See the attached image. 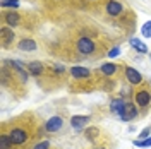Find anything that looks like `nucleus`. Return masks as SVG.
Segmentation results:
<instances>
[{
    "mask_svg": "<svg viewBox=\"0 0 151 149\" xmlns=\"http://www.w3.org/2000/svg\"><path fill=\"white\" fill-rule=\"evenodd\" d=\"M7 135H9L10 142H12L14 146H22V144L28 142V139H29V132L26 130V129H22V127H14Z\"/></svg>",
    "mask_w": 151,
    "mask_h": 149,
    "instance_id": "f257e3e1",
    "label": "nucleus"
},
{
    "mask_svg": "<svg viewBox=\"0 0 151 149\" xmlns=\"http://www.w3.org/2000/svg\"><path fill=\"white\" fill-rule=\"evenodd\" d=\"M76 48H77V52L83 53V55H91V53H94V50H96V45H94V41L91 38L81 36L76 41Z\"/></svg>",
    "mask_w": 151,
    "mask_h": 149,
    "instance_id": "f03ea898",
    "label": "nucleus"
},
{
    "mask_svg": "<svg viewBox=\"0 0 151 149\" xmlns=\"http://www.w3.org/2000/svg\"><path fill=\"white\" fill-rule=\"evenodd\" d=\"M105 9H106V14L108 16H112V17H119V16H122L124 14V4H120L119 0H108L106 2V5H105Z\"/></svg>",
    "mask_w": 151,
    "mask_h": 149,
    "instance_id": "7ed1b4c3",
    "label": "nucleus"
},
{
    "mask_svg": "<svg viewBox=\"0 0 151 149\" xmlns=\"http://www.w3.org/2000/svg\"><path fill=\"white\" fill-rule=\"evenodd\" d=\"M119 117H120V120H122V122H131V120H134V118L137 117L136 105H132V103H127V105H125V106L122 108V112L119 113Z\"/></svg>",
    "mask_w": 151,
    "mask_h": 149,
    "instance_id": "20e7f679",
    "label": "nucleus"
},
{
    "mask_svg": "<svg viewBox=\"0 0 151 149\" xmlns=\"http://www.w3.org/2000/svg\"><path fill=\"white\" fill-rule=\"evenodd\" d=\"M150 103H151V93L148 89H139V91H136V105H137V106L144 108V106H148Z\"/></svg>",
    "mask_w": 151,
    "mask_h": 149,
    "instance_id": "39448f33",
    "label": "nucleus"
},
{
    "mask_svg": "<svg viewBox=\"0 0 151 149\" xmlns=\"http://www.w3.org/2000/svg\"><path fill=\"white\" fill-rule=\"evenodd\" d=\"M125 79L131 84H134V86H137V84L142 82V75L134 67H125Z\"/></svg>",
    "mask_w": 151,
    "mask_h": 149,
    "instance_id": "423d86ee",
    "label": "nucleus"
},
{
    "mask_svg": "<svg viewBox=\"0 0 151 149\" xmlns=\"http://www.w3.org/2000/svg\"><path fill=\"white\" fill-rule=\"evenodd\" d=\"M62 125H64V120H62L60 117H52V118L45 123V130L50 132V134H53V132L60 130V129H62Z\"/></svg>",
    "mask_w": 151,
    "mask_h": 149,
    "instance_id": "0eeeda50",
    "label": "nucleus"
},
{
    "mask_svg": "<svg viewBox=\"0 0 151 149\" xmlns=\"http://www.w3.org/2000/svg\"><path fill=\"white\" fill-rule=\"evenodd\" d=\"M4 22H5V26H10V28H16L21 24V16H19L17 12H5L4 14Z\"/></svg>",
    "mask_w": 151,
    "mask_h": 149,
    "instance_id": "6e6552de",
    "label": "nucleus"
},
{
    "mask_svg": "<svg viewBox=\"0 0 151 149\" xmlns=\"http://www.w3.org/2000/svg\"><path fill=\"white\" fill-rule=\"evenodd\" d=\"M88 122H89V117L88 115H76L70 118V125H72V129L76 130H81V129H84L86 125H88Z\"/></svg>",
    "mask_w": 151,
    "mask_h": 149,
    "instance_id": "1a4fd4ad",
    "label": "nucleus"
},
{
    "mask_svg": "<svg viewBox=\"0 0 151 149\" xmlns=\"http://www.w3.org/2000/svg\"><path fill=\"white\" fill-rule=\"evenodd\" d=\"M0 34H2V47H9L10 43L14 41V31H12V28L2 26Z\"/></svg>",
    "mask_w": 151,
    "mask_h": 149,
    "instance_id": "9d476101",
    "label": "nucleus"
},
{
    "mask_svg": "<svg viewBox=\"0 0 151 149\" xmlns=\"http://www.w3.org/2000/svg\"><path fill=\"white\" fill-rule=\"evenodd\" d=\"M17 48L22 50V52H35L38 47H36V43H35V39H31V38H22V39H19Z\"/></svg>",
    "mask_w": 151,
    "mask_h": 149,
    "instance_id": "9b49d317",
    "label": "nucleus"
},
{
    "mask_svg": "<svg viewBox=\"0 0 151 149\" xmlns=\"http://www.w3.org/2000/svg\"><path fill=\"white\" fill-rule=\"evenodd\" d=\"M70 75L74 77V79H88L89 75H91V72L86 69V67H79V65H76L70 69Z\"/></svg>",
    "mask_w": 151,
    "mask_h": 149,
    "instance_id": "f8f14e48",
    "label": "nucleus"
},
{
    "mask_svg": "<svg viewBox=\"0 0 151 149\" xmlns=\"http://www.w3.org/2000/svg\"><path fill=\"white\" fill-rule=\"evenodd\" d=\"M28 72L31 75H41L45 72V65L41 64V62H29L28 64Z\"/></svg>",
    "mask_w": 151,
    "mask_h": 149,
    "instance_id": "ddd939ff",
    "label": "nucleus"
},
{
    "mask_svg": "<svg viewBox=\"0 0 151 149\" xmlns=\"http://www.w3.org/2000/svg\"><path fill=\"white\" fill-rule=\"evenodd\" d=\"M129 45L132 48H136V52H139V53H148V47L142 43L141 39H137V38H131L129 39Z\"/></svg>",
    "mask_w": 151,
    "mask_h": 149,
    "instance_id": "4468645a",
    "label": "nucleus"
},
{
    "mask_svg": "<svg viewBox=\"0 0 151 149\" xmlns=\"http://www.w3.org/2000/svg\"><path fill=\"white\" fill-rule=\"evenodd\" d=\"M119 67H120V65H117V64H112V62H108V64H103L100 70H101V72H103L105 75H113V74H117Z\"/></svg>",
    "mask_w": 151,
    "mask_h": 149,
    "instance_id": "2eb2a0df",
    "label": "nucleus"
},
{
    "mask_svg": "<svg viewBox=\"0 0 151 149\" xmlns=\"http://www.w3.org/2000/svg\"><path fill=\"white\" fill-rule=\"evenodd\" d=\"M125 105H127V103H125V100H122V98H117V100H112V103H110V110H112L113 113H120Z\"/></svg>",
    "mask_w": 151,
    "mask_h": 149,
    "instance_id": "dca6fc26",
    "label": "nucleus"
},
{
    "mask_svg": "<svg viewBox=\"0 0 151 149\" xmlns=\"http://www.w3.org/2000/svg\"><path fill=\"white\" fill-rule=\"evenodd\" d=\"M12 148V142H10L9 135L4 132L2 135H0V149H10Z\"/></svg>",
    "mask_w": 151,
    "mask_h": 149,
    "instance_id": "f3484780",
    "label": "nucleus"
},
{
    "mask_svg": "<svg viewBox=\"0 0 151 149\" xmlns=\"http://www.w3.org/2000/svg\"><path fill=\"white\" fill-rule=\"evenodd\" d=\"M141 34L144 38H151V21H148V22L141 28Z\"/></svg>",
    "mask_w": 151,
    "mask_h": 149,
    "instance_id": "a211bd4d",
    "label": "nucleus"
},
{
    "mask_svg": "<svg viewBox=\"0 0 151 149\" xmlns=\"http://www.w3.org/2000/svg\"><path fill=\"white\" fill-rule=\"evenodd\" d=\"M10 7V9H17L19 7V0H7V2H2V9Z\"/></svg>",
    "mask_w": 151,
    "mask_h": 149,
    "instance_id": "6ab92c4d",
    "label": "nucleus"
},
{
    "mask_svg": "<svg viewBox=\"0 0 151 149\" xmlns=\"http://www.w3.org/2000/svg\"><path fill=\"white\" fill-rule=\"evenodd\" d=\"M134 146H139V148H150L151 146V137L148 139H139V140H134Z\"/></svg>",
    "mask_w": 151,
    "mask_h": 149,
    "instance_id": "aec40b11",
    "label": "nucleus"
},
{
    "mask_svg": "<svg viewBox=\"0 0 151 149\" xmlns=\"http://www.w3.org/2000/svg\"><path fill=\"white\" fill-rule=\"evenodd\" d=\"M98 129H88V130L84 132L86 135H88V139H96V137H98Z\"/></svg>",
    "mask_w": 151,
    "mask_h": 149,
    "instance_id": "412c9836",
    "label": "nucleus"
},
{
    "mask_svg": "<svg viewBox=\"0 0 151 149\" xmlns=\"http://www.w3.org/2000/svg\"><path fill=\"white\" fill-rule=\"evenodd\" d=\"M33 149H50V144H48L47 140H41V142H38L33 146Z\"/></svg>",
    "mask_w": 151,
    "mask_h": 149,
    "instance_id": "4be33fe9",
    "label": "nucleus"
},
{
    "mask_svg": "<svg viewBox=\"0 0 151 149\" xmlns=\"http://www.w3.org/2000/svg\"><path fill=\"white\" fill-rule=\"evenodd\" d=\"M151 135V127H146V129H144V130H141V134H139V139H148V137H150Z\"/></svg>",
    "mask_w": 151,
    "mask_h": 149,
    "instance_id": "5701e85b",
    "label": "nucleus"
},
{
    "mask_svg": "<svg viewBox=\"0 0 151 149\" xmlns=\"http://www.w3.org/2000/svg\"><path fill=\"white\" fill-rule=\"evenodd\" d=\"M119 53H120V48H119V47H115V48H112V50L108 52V57H112V58H113V57H117Z\"/></svg>",
    "mask_w": 151,
    "mask_h": 149,
    "instance_id": "b1692460",
    "label": "nucleus"
},
{
    "mask_svg": "<svg viewBox=\"0 0 151 149\" xmlns=\"http://www.w3.org/2000/svg\"><path fill=\"white\" fill-rule=\"evenodd\" d=\"M94 149H105V148H94Z\"/></svg>",
    "mask_w": 151,
    "mask_h": 149,
    "instance_id": "393cba45",
    "label": "nucleus"
},
{
    "mask_svg": "<svg viewBox=\"0 0 151 149\" xmlns=\"http://www.w3.org/2000/svg\"><path fill=\"white\" fill-rule=\"evenodd\" d=\"M2 2H7V0H2Z\"/></svg>",
    "mask_w": 151,
    "mask_h": 149,
    "instance_id": "a878e982",
    "label": "nucleus"
},
{
    "mask_svg": "<svg viewBox=\"0 0 151 149\" xmlns=\"http://www.w3.org/2000/svg\"><path fill=\"white\" fill-rule=\"evenodd\" d=\"M150 58H151V53H150Z\"/></svg>",
    "mask_w": 151,
    "mask_h": 149,
    "instance_id": "bb28decb",
    "label": "nucleus"
}]
</instances>
